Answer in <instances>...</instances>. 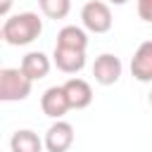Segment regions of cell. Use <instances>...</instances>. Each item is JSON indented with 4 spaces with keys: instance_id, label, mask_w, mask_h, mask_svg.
Here are the masks:
<instances>
[{
    "instance_id": "9",
    "label": "cell",
    "mask_w": 152,
    "mask_h": 152,
    "mask_svg": "<svg viewBox=\"0 0 152 152\" xmlns=\"http://www.w3.org/2000/svg\"><path fill=\"white\" fill-rule=\"evenodd\" d=\"M50 66H52L50 57H48L45 52H40V50L26 52V55L21 57V64H19V69H21L31 81H40V78H45V76L50 74Z\"/></svg>"
},
{
    "instance_id": "6",
    "label": "cell",
    "mask_w": 152,
    "mask_h": 152,
    "mask_svg": "<svg viewBox=\"0 0 152 152\" xmlns=\"http://www.w3.org/2000/svg\"><path fill=\"white\" fill-rule=\"evenodd\" d=\"M40 109H43V114L50 116V119H62V116L71 109L69 97H66V93H64V86H52V88H48V90L43 93V97H40Z\"/></svg>"
},
{
    "instance_id": "8",
    "label": "cell",
    "mask_w": 152,
    "mask_h": 152,
    "mask_svg": "<svg viewBox=\"0 0 152 152\" xmlns=\"http://www.w3.org/2000/svg\"><path fill=\"white\" fill-rule=\"evenodd\" d=\"M131 74L140 83H152V40H145L138 45L131 59Z\"/></svg>"
},
{
    "instance_id": "4",
    "label": "cell",
    "mask_w": 152,
    "mask_h": 152,
    "mask_svg": "<svg viewBox=\"0 0 152 152\" xmlns=\"http://www.w3.org/2000/svg\"><path fill=\"white\" fill-rule=\"evenodd\" d=\"M121 59L112 52H102L100 57H95V64H93V76L100 86H114L119 78H121Z\"/></svg>"
},
{
    "instance_id": "5",
    "label": "cell",
    "mask_w": 152,
    "mask_h": 152,
    "mask_svg": "<svg viewBox=\"0 0 152 152\" xmlns=\"http://www.w3.org/2000/svg\"><path fill=\"white\" fill-rule=\"evenodd\" d=\"M45 150L48 152H66L74 145V126L69 121L57 119L48 131H45Z\"/></svg>"
},
{
    "instance_id": "16",
    "label": "cell",
    "mask_w": 152,
    "mask_h": 152,
    "mask_svg": "<svg viewBox=\"0 0 152 152\" xmlns=\"http://www.w3.org/2000/svg\"><path fill=\"white\" fill-rule=\"evenodd\" d=\"M109 2H112V5H126L128 0H109Z\"/></svg>"
},
{
    "instance_id": "10",
    "label": "cell",
    "mask_w": 152,
    "mask_h": 152,
    "mask_svg": "<svg viewBox=\"0 0 152 152\" xmlns=\"http://www.w3.org/2000/svg\"><path fill=\"white\" fill-rule=\"evenodd\" d=\"M64 93L69 97V104L71 109H86L90 102H93V88L88 81L83 78H69L64 83Z\"/></svg>"
},
{
    "instance_id": "11",
    "label": "cell",
    "mask_w": 152,
    "mask_h": 152,
    "mask_svg": "<svg viewBox=\"0 0 152 152\" xmlns=\"http://www.w3.org/2000/svg\"><path fill=\"white\" fill-rule=\"evenodd\" d=\"M43 147H45V140H40L38 133H33L31 128H21L10 138L12 152H43Z\"/></svg>"
},
{
    "instance_id": "7",
    "label": "cell",
    "mask_w": 152,
    "mask_h": 152,
    "mask_svg": "<svg viewBox=\"0 0 152 152\" xmlns=\"http://www.w3.org/2000/svg\"><path fill=\"white\" fill-rule=\"evenodd\" d=\"M52 62H55V66H57L59 71H64V74H78V71L86 66V50L55 45Z\"/></svg>"
},
{
    "instance_id": "2",
    "label": "cell",
    "mask_w": 152,
    "mask_h": 152,
    "mask_svg": "<svg viewBox=\"0 0 152 152\" xmlns=\"http://www.w3.org/2000/svg\"><path fill=\"white\" fill-rule=\"evenodd\" d=\"M33 81L21 69H0V100L2 102H19L31 95Z\"/></svg>"
},
{
    "instance_id": "13",
    "label": "cell",
    "mask_w": 152,
    "mask_h": 152,
    "mask_svg": "<svg viewBox=\"0 0 152 152\" xmlns=\"http://www.w3.org/2000/svg\"><path fill=\"white\" fill-rule=\"evenodd\" d=\"M38 5L48 19H64L71 10V0H38Z\"/></svg>"
},
{
    "instance_id": "14",
    "label": "cell",
    "mask_w": 152,
    "mask_h": 152,
    "mask_svg": "<svg viewBox=\"0 0 152 152\" xmlns=\"http://www.w3.org/2000/svg\"><path fill=\"white\" fill-rule=\"evenodd\" d=\"M138 17L152 24V0H138Z\"/></svg>"
},
{
    "instance_id": "1",
    "label": "cell",
    "mask_w": 152,
    "mask_h": 152,
    "mask_svg": "<svg viewBox=\"0 0 152 152\" xmlns=\"http://www.w3.org/2000/svg\"><path fill=\"white\" fill-rule=\"evenodd\" d=\"M0 33L7 45H28L43 33V19L36 12H19L5 19Z\"/></svg>"
},
{
    "instance_id": "12",
    "label": "cell",
    "mask_w": 152,
    "mask_h": 152,
    "mask_svg": "<svg viewBox=\"0 0 152 152\" xmlns=\"http://www.w3.org/2000/svg\"><path fill=\"white\" fill-rule=\"evenodd\" d=\"M57 45L64 48H76V50H86L88 48V36L81 26H64L57 33Z\"/></svg>"
},
{
    "instance_id": "3",
    "label": "cell",
    "mask_w": 152,
    "mask_h": 152,
    "mask_svg": "<svg viewBox=\"0 0 152 152\" xmlns=\"http://www.w3.org/2000/svg\"><path fill=\"white\" fill-rule=\"evenodd\" d=\"M81 21L90 33H107L112 28V10L102 0H88L81 10Z\"/></svg>"
},
{
    "instance_id": "15",
    "label": "cell",
    "mask_w": 152,
    "mask_h": 152,
    "mask_svg": "<svg viewBox=\"0 0 152 152\" xmlns=\"http://www.w3.org/2000/svg\"><path fill=\"white\" fill-rule=\"evenodd\" d=\"M10 5H12V0H2V2H0V14H2V17H7Z\"/></svg>"
},
{
    "instance_id": "17",
    "label": "cell",
    "mask_w": 152,
    "mask_h": 152,
    "mask_svg": "<svg viewBox=\"0 0 152 152\" xmlns=\"http://www.w3.org/2000/svg\"><path fill=\"white\" fill-rule=\"evenodd\" d=\"M150 104H152V90H150Z\"/></svg>"
}]
</instances>
